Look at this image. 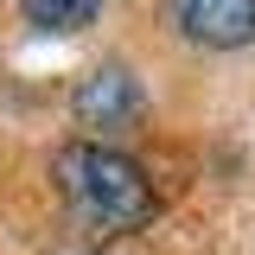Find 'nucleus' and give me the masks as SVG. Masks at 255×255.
<instances>
[{
  "label": "nucleus",
  "instance_id": "nucleus-2",
  "mask_svg": "<svg viewBox=\"0 0 255 255\" xmlns=\"http://www.w3.org/2000/svg\"><path fill=\"white\" fill-rule=\"evenodd\" d=\"M140 109H147V96L134 83V70H122V64L90 70L77 83V96H70V115H77V128H90V134H122V128L140 122Z\"/></svg>",
  "mask_w": 255,
  "mask_h": 255
},
{
  "label": "nucleus",
  "instance_id": "nucleus-3",
  "mask_svg": "<svg viewBox=\"0 0 255 255\" xmlns=\"http://www.w3.org/2000/svg\"><path fill=\"white\" fill-rule=\"evenodd\" d=\"M172 26L204 51H236L255 38V0H172Z\"/></svg>",
  "mask_w": 255,
  "mask_h": 255
},
{
  "label": "nucleus",
  "instance_id": "nucleus-1",
  "mask_svg": "<svg viewBox=\"0 0 255 255\" xmlns=\"http://www.w3.org/2000/svg\"><path fill=\"white\" fill-rule=\"evenodd\" d=\"M58 185H64V198H70V211L90 223V230H102V236L140 230V223L153 217V185H147V172L128 153L102 147V140L64 147L58 153Z\"/></svg>",
  "mask_w": 255,
  "mask_h": 255
},
{
  "label": "nucleus",
  "instance_id": "nucleus-4",
  "mask_svg": "<svg viewBox=\"0 0 255 255\" xmlns=\"http://www.w3.org/2000/svg\"><path fill=\"white\" fill-rule=\"evenodd\" d=\"M26 6V19L38 32H77V26H90L96 19V6L102 0H19Z\"/></svg>",
  "mask_w": 255,
  "mask_h": 255
}]
</instances>
